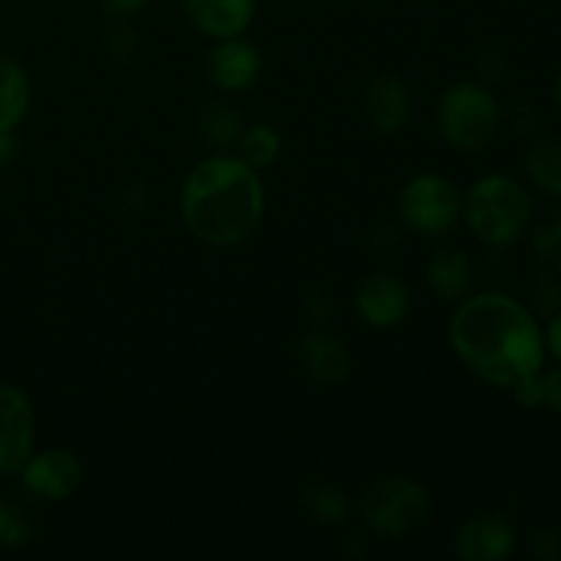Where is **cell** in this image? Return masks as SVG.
<instances>
[{"mask_svg":"<svg viewBox=\"0 0 561 561\" xmlns=\"http://www.w3.org/2000/svg\"><path fill=\"white\" fill-rule=\"evenodd\" d=\"M179 214L186 233L214 250H230L257 233L266 214L261 170L239 153L217 151L186 173L179 192Z\"/></svg>","mask_w":561,"mask_h":561,"instance_id":"obj_2","label":"cell"},{"mask_svg":"<svg viewBox=\"0 0 561 561\" xmlns=\"http://www.w3.org/2000/svg\"><path fill=\"white\" fill-rule=\"evenodd\" d=\"M499 126H502V107L496 93L482 82H455L438 99V135L453 151H485L496 140Z\"/></svg>","mask_w":561,"mask_h":561,"instance_id":"obj_5","label":"cell"},{"mask_svg":"<svg viewBox=\"0 0 561 561\" xmlns=\"http://www.w3.org/2000/svg\"><path fill=\"white\" fill-rule=\"evenodd\" d=\"M31 496L38 502L60 504L69 502L85 482V466L77 458L71 449L64 447H47V449H33L31 458L22 463L16 471Z\"/></svg>","mask_w":561,"mask_h":561,"instance_id":"obj_7","label":"cell"},{"mask_svg":"<svg viewBox=\"0 0 561 561\" xmlns=\"http://www.w3.org/2000/svg\"><path fill=\"white\" fill-rule=\"evenodd\" d=\"M400 222L420 239L453 233L463 217V192L442 173H420L405 181L398 195Z\"/></svg>","mask_w":561,"mask_h":561,"instance_id":"obj_6","label":"cell"},{"mask_svg":"<svg viewBox=\"0 0 561 561\" xmlns=\"http://www.w3.org/2000/svg\"><path fill=\"white\" fill-rule=\"evenodd\" d=\"M236 146H239V157L250 168L266 170L283 153V137H279V131L272 124H250L241 129Z\"/></svg>","mask_w":561,"mask_h":561,"instance_id":"obj_18","label":"cell"},{"mask_svg":"<svg viewBox=\"0 0 561 561\" xmlns=\"http://www.w3.org/2000/svg\"><path fill=\"white\" fill-rule=\"evenodd\" d=\"M186 22L201 36L219 38L244 36L255 22L257 0H181Z\"/></svg>","mask_w":561,"mask_h":561,"instance_id":"obj_12","label":"cell"},{"mask_svg":"<svg viewBox=\"0 0 561 561\" xmlns=\"http://www.w3.org/2000/svg\"><path fill=\"white\" fill-rule=\"evenodd\" d=\"M299 365L321 387H340L351 373V354L334 334L310 332L299 343Z\"/></svg>","mask_w":561,"mask_h":561,"instance_id":"obj_14","label":"cell"},{"mask_svg":"<svg viewBox=\"0 0 561 561\" xmlns=\"http://www.w3.org/2000/svg\"><path fill=\"white\" fill-rule=\"evenodd\" d=\"M241 129H244L241 113L236 107H230V104L214 102L201 113V131L211 146L230 148L239 140Z\"/></svg>","mask_w":561,"mask_h":561,"instance_id":"obj_21","label":"cell"},{"mask_svg":"<svg viewBox=\"0 0 561 561\" xmlns=\"http://www.w3.org/2000/svg\"><path fill=\"white\" fill-rule=\"evenodd\" d=\"M354 312L367 329L387 332L400 327L411 312V288L392 272H373L356 285Z\"/></svg>","mask_w":561,"mask_h":561,"instance_id":"obj_9","label":"cell"},{"mask_svg":"<svg viewBox=\"0 0 561 561\" xmlns=\"http://www.w3.org/2000/svg\"><path fill=\"white\" fill-rule=\"evenodd\" d=\"M36 449V409L25 389L0 383V477L16 474Z\"/></svg>","mask_w":561,"mask_h":561,"instance_id":"obj_8","label":"cell"},{"mask_svg":"<svg viewBox=\"0 0 561 561\" xmlns=\"http://www.w3.org/2000/svg\"><path fill=\"white\" fill-rule=\"evenodd\" d=\"M535 250L548 266L559 268L561 272V214L557 219H551L548 225H542L535 233Z\"/></svg>","mask_w":561,"mask_h":561,"instance_id":"obj_23","label":"cell"},{"mask_svg":"<svg viewBox=\"0 0 561 561\" xmlns=\"http://www.w3.org/2000/svg\"><path fill=\"white\" fill-rule=\"evenodd\" d=\"M102 3V9L107 11L110 16H115V20H131V16L142 14V11L151 5V0H99Z\"/></svg>","mask_w":561,"mask_h":561,"instance_id":"obj_25","label":"cell"},{"mask_svg":"<svg viewBox=\"0 0 561 561\" xmlns=\"http://www.w3.org/2000/svg\"><path fill=\"white\" fill-rule=\"evenodd\" d=\"M518 551V531L504 513H477L455 535L460 561H504Z\"/></svg>","mask_w":561,"mask_h":561,"instance_id":"obj_10","label":"cell"},{"mask_svg":"<svg viewBox=\"0 0 561 561\" xmlns=\"http://www.w3.org/2000/svg\"><path fill=\"white\" fill-rule=\"evenodd\" d=\"M31 77L9 55H0V131H16L31 110Z\"/></svg>","mask_w":561,"mask_h":561,"instance_id":"obj_16","label":"cell"},{"mask_svg":"<svg viewBox=\"0 0 561 561\" xmlns=\"http://www.w3.org/2000/svg\"><path fill=\"white\" fill-rule=\"evenodd\" d=\"M31 524L25 520V515L16 513L11 504H5L0 499V548L5 551H14V548H22L31 542Z\"/></svg>","mask_w":561,"mask_h":561,"instance_id":"obj_22","label":"cell"},{"mask_svg":"<svg viewBox=\"0 0 561 561\" xmlns=\"http://www.w3.org/2000/svg\"><path fill=\"white\" fill-rule=\"evenodd\" d=\"M16 157V137L14 131H0V168Z\"/></svg>","mask_w":561,"mask_h":561,"instance_id":"obj_27","label":"cell"},{"mask_svg":"<svg viewBox=\"0 0 561 561\" xmlns=\"http://www.w3.org/2000/svg\"><path fill=\"white\" fill-rule=\"evenodd\" d=\"M301 510L318 526H340L348 518V496L337 485L316 482V485H307L301 491Z\"/></svg>","mask_w":561,"mask_h":561,"instance_id":"obj_19","label":"cell"},{"mask_svg":"<svg viewBox=\"0 0 561 561\" xmlns=\"http://www.w3.org/2000/svg\"><path fill=\"white\" fill-rule=\"evenodd\" d=\"M513 398L520 409H548L561 416V365L551 370L542 367L537 376L526 378L513 389Z\"/></svg>","mask_w":561,"mask_h":561,"instance_id":"obj_20","label":"cell"},{"mask_svg":"<svg viewBox=\"0 0 561 561\" xmlns=\"http://www.w3.org/2000/svg\"><path fill=\"white\" fill-rule=\"evenodd\" d=\"M433 496L422 482L405 474H383L359 493V520L383 540H405L427 524Z\"/></svg>","mask_w":561,"mask_h":561,"instance_id":"obj_4","label":"cell"},{"mask_svg":"<svg viewBox=\"0 0 561 561\" xmlns=\"http://www.w3.org/2000/svg\"><path fill=\"white\" fill-rule=\"evenodd\" d=\"M208 80L222 93H244L257 82L263 69L261 49L244 36L219 38L208 53Z\"/></svg>","mask_w":561,"mask_h":561,"instance_id":"obj_11","label":"cell"},{"mask_svg":"<svg viewBox=\"0 0 561 561\" xmlns=\"http://www.w3.org/2000/svg\"><path fill=\"white\" fill-rule=\"evenodd\" d=\"M427 285L442 301L458 305L474 288V263L463 250H438L427 261Z\"/></svg>","mask_w":561,"mask_h":561,"instance_id":"obj_15","label":"cell"},{"mask_svg":"<svg viewBox=\"0 0 561 561\" xmlns=\"http://www.w3.org/2000/svg\"><path fill=\"white\" fill-rule=\"evenodd\" d=\"M411 91L398 75H378L365 91V113L378 135H398L411 118Z\"/></svg>","mask_w":561,"mask_h":561,"instance_id":"obj_13","label":"cell"},{"mask_svg":"<svg viewBox=\"0 0 561 561\" xmlns=\"http://www.w3.org/2000/svg\"><path fill=\"white\" fill-rule=\"evenodd\" d=\"M526 175L531 184L548 197L561 201V140L559 137H548V140L535 142L526 151L524 159Z\"/></svg>","mask_w":561,"mask_h":561,"instance_id":"obj_17","label":"cell"},{"mask_svg":"<svg viewBox=\"0 0 561 561\" xmlns=\"http://www.w3.org/2000/svg\"><path fill=\"white\" fill-rule=\"evenodd\" d=\"M542 334H546V351L548 356L557 359V365H561V307L557 312L548 316V323L542 327Z\"/></svg>","mask_w":561,"mask_h":561,"instance_id":"obj_26","label":"cell"},{"mask_svg":"<svg viewBox=\"0 0 561 561\" xmlns=\"http://www.w3.org/2000/svg\"><path fill=\"white\" fill-rule=\"evenodd\" d=\"M531 553L537 559H561V535L551 526L535 529L531 535Z\"/></svg>","mask_w":561,"mask_h":561,"instance_id":"obj_24","label":"cell"},{"mask_svg":"<svg viewBox=\"0 0 561 561\" xmlns=\"http://www.w3.org/2000/svg\"><path fill=\"white\" fill-rule=\"evenodd\" d=\"M447 340L471 376L507 392L537 376L548 359L537 316L502 290L463 296L449 316Z\"/></svg>","mask_w":561,"mask_h":561,"instance_id":"obj_1","label":"cell"},{"mask_svg":"<svg viewBox=\"0 0 561 561\" xmlns=\"http://www.w3.org/2000/svg\"><path fill=\"white\" fill-rule=\"evenodd\" d=\"M553 102H557V110L561 113V69H559V75H557V80H553Z\"/></svg>","mask_w":561,"mask_h":561,"instance_id":"obj_28","label":"cell"},{"mask_svg":"<svg viewBox=\"0 0 561 561\" xmlns=\"http://www.w3.org/2000/svg\"><path fill=\"white\" fill-rule=\"evenodd\" d=\"M535 219V197L515 175L488 173L480 175L463 192V217L477 241L493 250H507L518 244Z\"/></svg>","mask_w":561,"mask_h":561,"instance_id":"obj_3","label":"cell"}]
</instances>
